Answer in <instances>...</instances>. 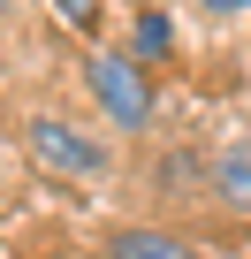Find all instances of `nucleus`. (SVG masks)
I'll list each match as a JSON object with an SVG mask.
<instances>
[{
    "mask_svg": "<svg viewBox=\"0 0 251 259\" xmlns=\"http://www.w3.org/2000/svg\"><path fill=\"white\" fill-rule=\"evenodd\" d=\"M84 84H91V107L107 114V130H122V138H137V130H153V76H145V61L137 54H114V46H99L91 61H84Z\"/></svg>",
    "mask_w": 251,
    "mask_h": 259,
    "instance_id": "1",
    "label": "nucleus"
},
{
    "mask_svg": "<svg viewBox=\"0 0 251 259\" xmlns=\"http://www.w3.org/2000/svg\"><path fill=\"white\" fill-rule=\"evenodd\" d=\"M23 153H31V168H46V176H61V183H99V176L114 168V153L91 138V130H76V122H61V114H31V122H23Z\"/></svg>",
    "mask_w": 251,
    "mask_h": 259,
    "instance_id": "2",
    "label": "nucleus"
},
{
    "mask_svg": "<svg viewBox=\"0 0 251 259\" xmlns=\"http://www.w3.org/2000/svg\"><path fill=\"white\" fill-rule=\"evenodd\" d=\"M206 191H213L221 213L251 221V138H236V145H221V153L206 160Z\"/></svg>",
    "mask_w": 251,
    "mask_h": 259,
    "instance_id": "3",
    "label": "nucleus"
},
{
    "mask_svg": "<svg viewBox=\"0 0 251 259\" xmlns=\"http://www.w3.org/2000/svg\"><path fill=\"white\" fill-rule=\"evenodd\" d=\"M107 259H198L175 229H145V221H114L107 229Z\"/></svg>",
    "mask_w": 251,
    "mask_h": 259,
    "instance_id": "4",
    "label": "nucleus"
},
{
    "mask_svg": "<svg viewBox=\"0 0 251 259\" xmlns=\"http://www.w3.org/2000/svg\"><path fill=\"white\" fill-rule=\"evenodd\" d=\"M130 54H137V61H168V54H175V16H168V8H137Z\"/></svg>",
    "mask_w": 251,
    "mask_h": 259,
    "instance_id": "5",
    "label": "nucleus"
},
{
    "mask_svg": "<svg viewBox=\"0 0 251 259\" xmlns=\"http://www.w3.org/2000/svg\"><path fill=\"white\" fill-rule=\"evenodd\" d=\"M54 16H61L69 31H84V38H91V31H99V0H54Z\"/></svg>",
    "mask_w": 251,
    "mask_h": 259,
    "instance_id": "6",
    "label": "nucleus"
},
{
    "mask_svg": "<svg viewBox=\"0 0 251 259\" xmlns=\"http://www.w3.org/2000/svg\"><path fill=\"white\" fill-rule=\"evenodd\" d=\"M198 8H206V16H221V23H228V16H243V8H251V0H198Z\"/></svg>",
    "mask_w": 251,
    "mask_h": 259,
    "instance_id": "7",
    "label": "nucleus"
}]
</instances>
